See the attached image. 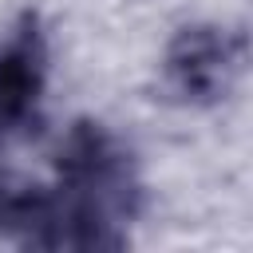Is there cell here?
<instances>
[{
  "instance_id": "1",
  "label": "cell",
  "mask_w": 253,
  "mask_h": 253,
  "mask_svg": "<svg viewBox=\"0 0 253 253\" xmlns=\"http://www.w3.org/2000/svg\"><path fill=\"white\" fill-rule=\"evenodd\" d=\"M36 95V75L24 55L0 59V119H16Z\"/></svg>"
}]
</instances>
